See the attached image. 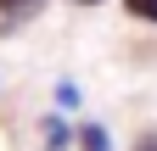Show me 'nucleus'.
I'll return each mask as SVG.
<instances>
[{
	"mask_svg": "<svg viewBox=\"0 0 157 151\" xmlns=\"http://www.w3.org/2000/svg\"><path fill=\"white\" fill-rule=\"evenodd\" d=\"M39 140H45V151H73V118L67 112H45L39 118Z\"/></svg>",
	"mask_w": 157,
	"mask_h": 151,
	"instance_id": "f257e3e1",
	"label": "nucleus"
},
{
	"mask_svg": "<svg viewBox=\"0 0 157 151\" xmlns=\"http://www.w3.org/2000/svg\"><path fill=\"white\" fill-rule=\"evenodd\" d=\"M73 151H112L107 123H95V118H78V123H73Z\"/></svg>",
	"mask_w": 157,
	"mask_h": 151,
	"instance_id": "f03ea898",
	"label": "nucleus"
},
{
	"mask_svg": "<svg viewBox=\"0 0 157 151\" xmlns=\"http://www.w3.org/2000/svg\"><path fill=\"white\" fill-rule=\"evenodd\" d=\"M78 106H84V90H78L73 79H56V112H67V118H73Z\"/></svg>",
	"mask_w": 157,
	"mask_h": 151,
	"instance_id": "7ed1b4c3",
	"label": "nucleus"
},
{
	"mask_svg": "<svg viewBox=\"0 0 157 151\" xmlns=\"http://www.w3.org/2000/svg\"><path fill=\"white\" fill-rule=\"evenodd\" d=\"M39 6H45V0H0V17H6V23H23V17H34Z\"/></svg>",
	"mask_w": 157,
	"mask_h": 151,
	"instance_id": "20e7f679",
	"label": "nucleus"
},
{
	"mask_svg": "<svg viewBox=\"0 0 157 151\" xmlns=\"http://www.w3.org/2000/svg\"><path fill=\"white\" fill-rule=\"evenodd\" d=\"M124 11H129V23H146V28H157V0H124Z\"/></svg>",
	"mask_w": 157,
	"mask_h": 151,
	"instance_id": "39448f33",
	"label": "nucleus"
},
{
	"mask_svg": "<svg viewBox=\"0 0 157 151\" xmlns=\"http://www.w3.org/2000/svg\"><path fill=\"white\" fill-rule=\"evenodd\" d=\"M129 151H157V134H140V140H135Z\"/></svg>",
	"mask_w": 157,
	"mask_h": 151,
	"instance_id": "423d86ee",
	"label": "nucleus"
},
{
	"mask_svg": "<svg viewBox=\"0 0 157 151\" xmlns=\"http://www.w3.org/2000/svg\"><path fill=\"white\" fill-rule=\"evenodd\" d=\"M67 6H101V0H67Z\"/></svg>",
	"mask_w": 157,
	"mask_h": 151,
	"instance_id": "0eeeda50",
	"label": "nucleus"
}]
</instances>
